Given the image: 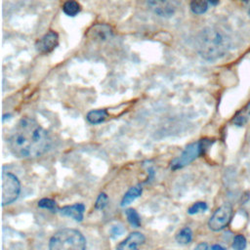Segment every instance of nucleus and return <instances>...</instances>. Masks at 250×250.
Returning <instances> with one entry per match:
<instances>
[{"label": "nucleus", "instance_id": "1", "mask_svg": "<svg viewBox=\"0 0 250 250\" xmlns=\"http://www.w3.org/2000/svg\"><path fill=\"white\" fill-rule=\"evenodd\" d=\"M8 144L16 157L32 159L48 149L50 139L47 131L35 119L22 117L13 128Z\"/></svg>", "mask_w": 250, "mask_h": 250}, {"label": "nucleus", "instance_id": "2", "mask_svg": "<svg viewBox=\"0 0 250 250\" xmlns=\"http://www.w3.org/2000/svg\"><path fill=\"white\" fill-rule=\"evenodd\" d=\"M229 36L217 26H207L196 35V52L205 61L215 62L222 59L229 52Z\"/></svg>", "mask_w": 250, "mask_h": 250}, {"label": "nucleus", "instance_id": "3", "mask_svg": "<svg viewBox=\"0 0 250 250\" xmlns=\"http://www.w3.org/2000/svg\"><path fill=\"white\" fill-rule=\"evenodd\" d=\"M86 239L77 229H62L58 230L49 240L51 250H84Z\"/></svg>", "mask_w": 250, "mask_h": 250}, {"label": "nucleus", "instance_id": "4", "mask_svg": "<svg viewBox=\"0 0 250 250\" xmlns=\"http://www.w3.org/2000/svg\"><path fill=\"white\" fill-rule=\"evenodd\" d=\"M212 144H213V141L208 139H203L188 145L186 148L182 151V153L171 161V169L178 170L188 165L193 160H195L198 156L204 154L205 151L209 148V146Z\"/></svg>", "mask_w": 250, "mask_h": 250}, {"label": "nucleus", "instance_id": "5", "mask_svg": "<svg viewBox=\"0 0 250 250\" xmlns=\"http://www.w3.org/2000/svg\"><path fill=\"white\" fill-rule=\"evenodd\" d=\"M21 192L19 179L10 172L2 173V206L9 205L16 201Z\"/></svg>", "mask_w": 250, "mask_h": 250}, {"label": "nucleus", "instance_id": "6", "mask_svg": "<svg viewBox=\"0 0 250 250\" xmlns=\"http://www.w3.org/2000/svg\"><path fill=\"white\" fill-rule=\"evenodd\" d=\"M232 216V207L229 204L220 206L211 216L208 221V227L214 231H219L225 229Z\"/></svg>", "mask_w": 250, "mask_h": 250}, {"label": "nucleus", "instance_id": "7", "mask_svg": "<svg viewBox=\"0 0 250 250\" xmlns=\"http://www.w3.org/2000/svg\"><path fill=\"white\" fill-rule=\"evenodd\" d=\"M149 9L162 18L172 17L178 9L177 0H147Z\"/></svg>", "mask_w": 250, "mask_h": 250}, {"label": "nucleus", "instance_id": "8", "mask_svg": "<svg viewBox=\"0 0 250 250\" xmlns=\"http://www.w3.org/2000/svg\"><path fill=\"white\" fill-rule=\"evenodd\" d=\"M59 44V35L54 30H49L45 33L35 44L37 52L41 54H48L52 52Z\"/></svg>", "mask_w": 250, "mask_h": 250}, {"label": "nucleus", "instance_id": "9", "mask_svg": "<svg viewBox=\"0 0 250 250\" xmlns=\"http://www.w3.org/2000/svg\"><path fill=\"white\" fill-rule=\"evenodd\" d=\"M146 241V237L143 233L139 231H133L131 232L122 242H120L116 248L120 250H131V249H137L139 246L144 244Z\"/></svg>", "mask_w": 250, "mask_h": 250}, {"label": "nucleus", "instance_id": "10", "mask_svg": "<svg viewBox=\"0 0 250 250\" xmlns=\"http://www.w3.org/2000/svg\"><path fill=\"white\" fill-rule=\"evenodd\" d=\"M84 211H85V205L83 203H75L73 205H66L58 210V212H60L61 215L72 218L76 222H81L83 220Z\"/></svg>", "mask_w": 250, "mask_h": 250}, {"label": "nucleus", "instance_id": "11", "mask_svg": "<svg viewBox=\"0 0 250 250\" xmlns=\"http://www.w3.org/2000/svg\"><path fill=\"white\" fill-rule=\"evenodd\" d=\"M88 35L94 39L99 41H104L112 36V30L109 25L106 24H96L91 27Z\"/></svg>", "mask_w": 250, "mask_h": 250}, {"label": "nucleus", "instance_id": "12", "mask_svg": "<svg viewBox=\"0 0 250 250\" xmlns=\"http://www.w3.org/2000/svg\"><path fill=\"white\" fill-rule=\"evenodd\" d=\"M143 192V187L141 184L139 185H136L132 188H130L126 192L125 194L123 195L122 199H121V206L124 207L126 205H129L130 203H132L133 201H135L138 197L141 196Z\"/></svg>", "mask_w": 250, "mask_h": 250}, {"label": "nucleus", "instance_id": "13", "mask_svg": "<svg viewBox=\"0 0 250 250\" xmlns=\"http://www.w3.org/2000/svg\"><path fill=\"white\" fill-rule=\"evenodd\" d=\"M250 117V102L244 105L232 118V123L236 126H243Z\"/></svg>", "mask_w": 250, "mask_h": 250}, {"label": "nucleus", "instance_id": "14", "mask_svg": "<svg viewBox=\"0 0 250 250\" xmlns=\"http://www.w3.org/2000/svg\"><path fill=\"white\" fill-rule=\"evenodd\" d=\"M107 117V111L105 109H95L91 110L87 113L86 119L90 124L96 125L104 121Z\"/></svg>", "mask_w": 250, "mask_h": 250}, {"label": "nucleus", "instance_id": "15", "mask_svg": "<svg viewBox=\"0 0 250 250\" xmlns=\"http://www.w3.org/2000/svg\"><path fill=\"white\" fill-rule=\"evenodd\" d=\"M63 13L68 17H74L81 11V6L75 0H67L62 5Z\"/></svg>", "mask_w": 250, "mask_h": 250}, {"label": "nucleus", "instance_id": "16", "mask_svg": "<svg viewBox=\"0 0 250 250\" xmlns=\"http://www.w3.org/2000/svg\"><path fill=\"white\" fill-rule=\"evenodd\" d=\"M176 241L179 244H188L191 240H192V231L189 228L185 227L183 229H181L175 236Z\"/></svg>", "mask_w": 250, "mask_h": 250}, {"label": "nucleus", "instance_id": "17", "mask_svg": "<svg viewBox=\"0 0 250 250\" xmlns=\"http://www.w3.org/2000/svg\"><path fill=\"white\" fill-rule=\"evenodd\" d=\"M209 6L208 0H191L190 10L195 15H202L207 12Z\"/></svg>", "mask_w": 250, "mask_h": 250}, {"label": "nucleus", "instance_id": "18", "mask_svg": "<svg viewBox=\"0 0 250 250\" xmlns=\"http://www.w3.org/2000/svg\"><path fill=\"white\" fill-rule=\"evenodd\" d=\"M125 215L127 217L128 223L134 227V228H139L141 226V217L139 213L132 208H129L125 211Z\"/></svg>", "mask_w": 250, "mask_h": 250}, {"label": "nucleus", "instance_id": "19", "mask_svg": "<svg viewBox=\"0 0 250 250\" xmlns=\"http://www.w3.org/2000/svg\"><path fill=\"white\" fill-rule=\"evenodd\" d=\"M38 207L42 209H47L52 212H57L59 209L57 207V202L51 198H42L38 201Z\"/></svg>", "mask_w": 250, "mask_h": 250}, {"label": "nucleus", "instance_id": "20", "mask_svg": "<svg viewBox=\"0 0 250 250\" xmlns=\"http://www.w3.org/2000/svg\"><path fill=\"white\" fill-rule=\"evenodd\" d=\"M208 208L207 204L203 201H198V202H195L193 203L188 209V213L189 215H194V214H197V213H200V212H204L206 211Z\"/></svg>", "mask_w": 250, "mask_h": 250}, {"label": "nucleus", "instance_id": "21", "mask_svg": "<svg viewBox=\"0 0 250 250\" xmlns=\"http://www.w3.org/2000/svg\"><path fill=\"white\" fill-rule=\"evenodd\" d=\"M232 247L236 250H242L246 247V239L243 235L238 234L235 235L233 238V242H232Z\"/></svg>", "mask_w": 250, "mask_h": 250}, {"label": "nucleus", "instance_id": "22", "mask_svg": "<svg viewBox=\"0 0 250 250\" xmlns=\"http://www.w3.org/2000/svg\"><path fill=\"white\" fill-rule=\"evenodd\" d=\"M107 201H108V197L107 195L104 193V192H101L96 200V203H95V208L96 209H104L106 205H107Z\"/></svg>", "mask_w": 250, "mask_h": 250}, {"label": "nucleus", "instance_id": "23", "mask_svg": "<svg viewBox=\"0 0 250 250\" xmlns=\"http://www.w3.org/2000/svg\"><path fill=\"white\" fill-rule=\"evenodd\" d=\"M122 232H123V228H122V227L115 226V227L112 228V230H111V233H112V234H111V236H112L113 238H115V237L121 235Z\"/></svg>", "mask_w": 250, "mask_h": 250}, {"label": "nucleus", "instance_id": "24", "mask_svg": "<svg viewBox=\"0 0 250 250\" xmlns=\"http://www.w3.org/2000/svg\"><path fill=\"white\" fill-rule=\"evenodd\" d=\"M195 248H196V249H208V245H207L206 243L202 242V243L198 244V245H197Z\"/></svg>", "mask_w": 250, "mask_h": 250}, {"label": "nucleus", "instance_id": "25", "mask_svg": "<svg viewBox=\"0 0 250 250\" xmlns=\"http://www.w3.org/2000/svg\"><path fill=\"white\" fill-rule=\"evenodd\" d=\"M208 2H209V4H211L213 6H216V5L219 4L220 0H208Z\"/></svg>", "mask_w": 250, "mask_h": 250}, {"label": "nucleus", "instance_id": "26", "mask_svg": "<svg viewBox=\"0 0 250 250\" xmlns=\"http://www.w3.org/2000/svg\"><path fill=\"white\" fill-rule=\"evenodd\" d=\"M210 248H211V249H225V247H223V246H221V245H218V244L213 245V246H211Z\"/></svg>", "mask_w": 250, "mask_h": 250}, {"label": "nucleus", "instance_id": "27", "mask_svg": "<svg viewBox=\"0 0 250 250\" xmlns=\"http://www.w3.org/2000/svg\"><path fill=\"white\" fill-rule=\"evenodd\" d=\"M247 13H248V16L250 18V2L248 3V9H247Z\"/></svg>", "mask_w": 250, "mask_h": 250}]
</instances>
